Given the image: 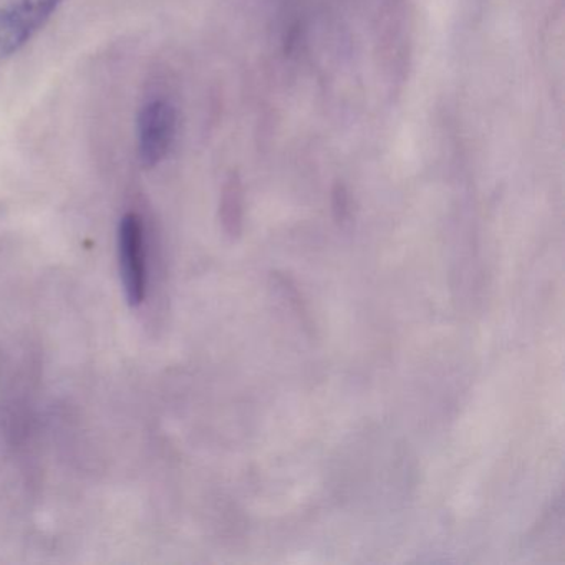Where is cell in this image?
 I'll use <instances>...</instances> for the list:
<instances>
[{
	"label": "cell",
	"instance_id": "obj_1",
	"mask_svg": "<svg viewBox=\"0 0 565 565\" xmlns=\"http://www.w3.org/2000/svg\"><path fill=\"white\" fill-rule=\"evenodd\" d=\"M62 0H0V62L18 54L57 11Z\"/></svg>",
	"mask_w": 565,
	"mask_h": 565
},
{
	"label": "cell",
	"instance_id": "obj_2",
	"mask_svg": "<svg viewBox=\"0 0 565 565\" xmlns=\"http://www.w3.org/2000/svg\"><path fill=\"white\" fill-rule=\"evenodd\" d=\"M121 277L128 302L137 307L143 303L148 290L147 247L141 217L135 213L124 216L118 231Z\"/></svg>",
	"mask_w": 565,
	"mask_h": 565
},
{
	"label": "cell",
	"instance_id": "obj_3",
	"mask_svg": "<svg viewBox=\"0 0 565 565\" xmlns=\"http://www.w3.org/2000/svg\"><path fill=\"white\" fill-rule=\"evenodd\" d=\"M177 135V111L168 102L153 100L138 118L140 160L145 168L157 167L167 158Z\"/></svg>",
	"mask_w": 565,
	"mask_h": 565
},
{
	"label": "cell",
	"instance_id": "obj_4",
	"mask_svg": "<svg viewBox=\"0 0 565 565\" xmlns=\"http://www.w3.org/2000/svg\"><path fill=\"white\" fill-rule=\"evenodd\" d=\"M223 206L224 223L234 236V234L239 233L241 227V196L239 190L234 184L227 188Z\"/></svg>",
	"mask_w": 565,
	"mask_h": 565
}]
</instances>
